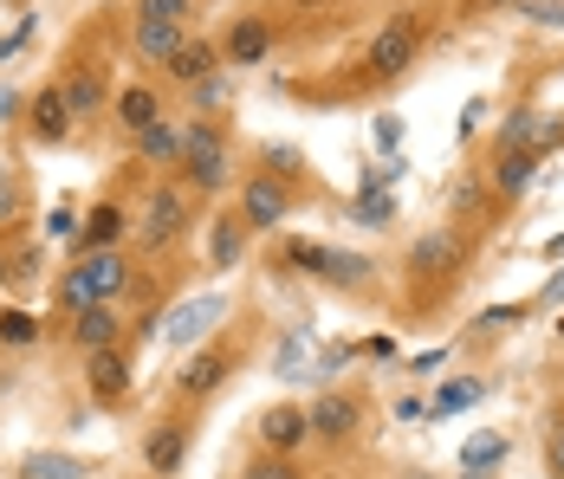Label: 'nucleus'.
Returning a JSON list of instances; mask_svg holds the SVG:
<instances>
[{"instance_id": "f257e3e1", "label": "nucleus", "mask_w": 564, "mask_h": 479, "mask_svg": "<svg viewBox=\"0 0 564 479\" xmlns=\"http://www.w3.org/2000/svg\"><path fill=\"white\" fill-rule=\"evenodd\" d=\"M130 292V260L117 253V247H105V253H85L78 266L58 279V305L78 318V312H91V305H117Z\"/></svg>"}, {"instance_id": "f03ea898", "label": "nucleus", "mask_w": 564, "mask_h": 479, "mask_svg": "<svg viewBox=\"0 0 564 479\" xmlns=\"http://www.w3.org/2000/svg\"><path fill=\"white\" fill-rule=\"evenodd\" d=\"M227 168H234V156H227V137L215 130V123H188L182 130V175L202 188V195H215V188H227Z\"/></svg>"}, {"instance_id": "7ed1b4c3", "label": "nucleus", "mask_w": 564, "mask_h": 479, "mask_svg": "<svg viewBox=\"0 0 564 479\" xmlns=\"http://www.w3.org/2000/svg\"><path fill=\"white\" fill-rule=\"evenodd\" d=\"M415 53H422V26H415V13H395L390 26L370 40V78H395V72H409L415 65Z\"/></svg>"}, {"instance_id": "20e7f679", "label": "nucleus", "mask_w": 564, "mask_h": 479, "mask_svg": "<svg viewBox=\"0 0 564 479\" xmlns=\"http://www.w3.org/2000/svg\"><path fill=\"white\" fill-rule=\"evenodd\" d=\"M137 233H143V247H150V253L175 247V240L188 233V202H182V188H156V195H150V208H143V220H137Z\"/></svg>"}, {"instance_id": "39448f33", "label": "nucleus", "mask_w": 564, "mask_h": 479, "mask_svg": "<svg viewBox=\"0 0 564 479\" xmlns=\"http://www.w3.org/2000/svg\"><path fill=\"white\" fill-rule=\"evenodd\" d=\"M227 370H234V357H227L221 344H208V350H195V357L182 363V375H175V395H182V402H208V395L227 382Z\"/></svg>"}, {"instance_id": "423d86ee", "label": "nucleus", "mask_w": 564, "mask_h": 479, "mask_svg": "<svg viewBox=\"0 0 564 479\" xmlns=\"http://www.w3.org/2000/svg\"><path fill=\"white\" fill-rule=\"evenodd\" d=\"M285 214H292V188H285L280 175H253L240 188V220L247 227H280Z\"/></svg>"}, {"instance_id": "0eeeda50", "label": "nucleus", "mask_w": 564, "mask_h": 479, "mask_svg": "<svg viewBox=\"0 0 564 479\" xmlns=\"http://www.w3.org/2000/svg\"><path fill=\"white\" fill-rule=\"evenodd\" d=\"M85 389H91V402H123L130 395V357H123V344L117 350H91L85 357Z\"/></svg>"}, {"instance_id": "6e6552de", "label": "nucleus", "mask_w": 564, "mask_h": 479, "mask_svg": "<svg viewBox=\"0 0 564 479\" xmlns=\"http://www.w3.org/2000/svg\"><path fill=\"white\" fill-rule=\"evenodd\" d=\"M357 422H364V402L357 395H344V389H332V395H318L312 402V440H350L357 434Z\"/></svg>"}, {"instance_id": "1a4fd4ad", "label": "nucleus", "mask_w": 564, "mask_h": 479, "mask_svg": "<svg viewBox=\"0 0 564 479\" xmlns=\"http://www.w3.org/2000/svg\"><path fill=\"white\" fill-rule=\"evenodd\" d=\"M72 123H78V117H72V105H65V91H58V85H46V91L26 105V130H33V143H46V150L72 137Z\"/></svg>"}, {"instance_id": "9d476101", "label": "nucleus", "mask_w": 564, "mask_h": 479, "mask_svg": "<svg viewBox=\"0 0 564 479\" xmlns=\"http://www.w3.org/2000/svg\"><path fill=\"white\" fill-rule=\"evenodd\" d=\"M305 440H312V415H305V409L280 402V409L260 415V447H267V454H299Z\"/></svg>"}, {"instance_id": "9b49d317", "label": "nucleus", "mask_w": 564, "mask_h": 479, "mask_svg": "<svg viewBox=\"0 0 564 479\" xmlns=\"http://www.w3.org/2000/svg\"><path fill=\"white\" fill-rule=\"evenodd\" d=\"M182 454H188V422H156L150 427V434H143V467H150V473L156 479H170L175 467H182Z\"/></svg>"}, {"instance_id": "f8f14e48", "label": "nucleus", "mask_w": 564, "mask_h": 479, "mask_svg": "<svg viewBox=\"0 0 564 479\" xmlns=\"http://www.w3.org/2000/svg\"><path fill=\"white\" fill-rule=\"evenodd\" d=\"M460 260H467V247L454 233H422L409 247V272H422V279H448V272H460Z\"/></svg>"}, {"instance_id": "ddd939ff", "label": "nucleus", "mask_w": 564, "mask_h": 479, "mask_svg": "<svg viewBox=\"0 0 564 479\" xmlns=\"http://www.w3.org/2000/svg\"><path fill=\"white\" fill-rule=\"evenodd\" d=\"M72 337H78L85 357H91V350H117V344H123V318H117V305H91V312H78V318H72Z\"/></svg>"}, {"instance_id": "4468645a", "label": "nucleus", "mask_w": 564, "mask_h": 479, "mask_svg": "<svg viewBox=\"0 0 564 479\" xmlns=\"http://www.w3.org/2000/svg\"><path fill=\"white\" fill-rule=\"evenodd\" d=\"M215 72H221V46H208V40H182V53L170 58L175 85H208Z\"/></svg>"}, {"instance_id": "2eb2a0df", "label": "nucleus", "mask_w": 564, "mask_h": 479, "mask_svg": "<svg viewBox=\"0 0 564 479\" xmlns=\"http://www.w3.org/2000/svg\"><path fill=\"white\" fill-rule=\"evenodd\" d=\"M221 312H227V305L215 298V292H208V298H188V305H175V312H170V330H163V337H170V344H195V337L221 318Z\"/></svg>"}, {"instance_id": "dca6fc26", "label": "nucleus", "mask_w": 564, "mask_h": 479, "mask_svg": "<svg viewBox=\"0 0 564 479\" xmlns=\"http://www.w3.org/2000/svg\"><path fill=\"white\" fill-rule=\"evenodd\" d=\"M267 46H273V26L247 13V20H234V33H227L221 53H227V65H260V58H267Z\"/></svg>"}, {"instance_id": "f3484780", "label": "nucleus", "mask_w": 564, "mask_h": 479, "mask_svg": "<svg viewBox=\"0 0 564 479\" xmlns=\"http://www.w3.org/2000/svg\"><path fill=\"white\" fill-rule=\"evenodd\" d=\"M137 53L150 58V65H170L182 53V26L175 20H150V13H137Z\"/></svg>"}, {"instance_id": "a211bd4d", "label": "nucleus", "mask_w": 564, "mask_h": 479, "mask_svg": "<svg viewBox=\"0 0 564 479\" xmlns=\"http://www.w3.org/2000/svg\"><path fill=\"white\" fill-rule=\"evenodd\" d=\"M65 105H72V117H98L105 110V72L98 65H78L65 78Z\"/></svg>"}, {"instance_id": "6ab92c4d", "label": "nucleus", "mask_w": 564, "mask_h": 479, "mask_svg": "<svg viewBox=\"0 0 564 479\" xmlns=\"http://www.w3.org/2000/svg\"><path fill=\"white\" fill-rule=\"evenodd\" d=\"M240 247H247V220H240V214H221V220L208 227V253H215V266L234 272L240 266Z\"/></svg>"}, {"instance_id": "aec40b11", "label": "nucleus", "mask_w": 564, "mask_h": 479, "mask_svg": "<svg viewBox=\"0 0 564 479\" xmlns=\"http://www.w3.org/2000/svg\"><path fill=\"white\" fill-rule=\"evenodd\" d=\"M117 117H123V130H137V137H143V130H156V123H163V105H156V91H150V85H130V91L117 98Z\"/></svg>"}, {"instance_id": "412c9836", "label": "nucleus", "mask_w": 564, "mask_h": 479, "mask_svg": "<svg viewBox=\"0 0 564 479\" xmlns=\"http://www.w3.org/2000/svg\"><path fill=\"white\" fill-rule=\"evenodd\" d=\"M507 434H474V440H467V447H460V473L467 479H480V473H494V467H500V460H507Z\"/></svg>"}, {"instance_id": "4be33fe9", "label": "nucleus", "mask_w": 564, "mask_h": 479, "mask_svg": "<svg viewBox=\"0 0 564 479\" xmlns=\"http://www.w3.org/2000/svg\"><path fill=\"white\" fill-rule=\"evenodd\" d=\"M117 233H123V208H111V202H98V208L85 214V227H78L85 253H105V247H117Z\"/></svg>"}, {"instance_id": "5701e85b", "label": "nucleus", "mask_w": 564, "mask_h": 479, "mask_svg": "<svg viewBox=\"0 0 564 479\" xmlns=\"http://www.w3.org/2000/svg\"><path fill=\"white\" fill-rule=\"evenodd\" d=\"M20 479H91V460H78V454H26Z\"/></svg>"}, {"instance_id": "b1692460", "label": "nucleus", "mask_w": 564, "mask_h": 479, "mask_svg": "<svg viewBox=\"0 0 564 479\" xmlns=\"http://www.w3.org/2000/svg\"><path fill=\"white\" fill-rule=\"evenodd\" d=\"M545 137H558V123H545L539 110H512V123H507V150H525V156H532V150H539Z\"/></svg>"}, {"instance_id": "393cba45", "label": "nucleus", "mask_w": 564, "mask_h": 479, "mask_svg": "<svg viewBox=\"0 0 564 479\" xmlns=\"http://www.w3.org/2000/svg\"><path fill=\"white\" fill-rule=\"evenodd\" d=\"M137 143H143V156H156V162H170V168H182V130H175V123H156V130H143Z\"/></svg>"}, {"instance_id": "a878e982", "label": "nucleus", "mask_w": 564, "mask_h": 479, "mask_svg": "<svg viewBox=\"0 0 564 479\" xmlns=\"http://www.w3.org/2000/svg\"><path fill=\"white\" fill-rule=\"evenodd\" d=\"M525 182H532V156H525V150H500V168H494V188H500V195H519Z\"/></svg>"}, {"instance_id": "bb28decb", "label": "nucleus", "mask_w": 564, "mask_h": 479, "mask_svg": "<svg viewBox=\"0 0 564 479\" xmlns=\"http://www.w3.org/2000/svg\"><path fill=\"white\" fill-rule=\"evenodd\" d=\"M305 363H312V337H305V330H292V337L280 344V375H285V382H299Z\"/></svg>"}, {"instance_id": "cd10ccee", "label": "nucleus", "mask_w": 564, "mask_h": 479, "mask_svg": "<svg viewBox=\"0 0 564 479\" xmlns=\"http://www.w3.org/2000/svg\"><path fill=\"white\" fill-rule=\"evenodd\" d=\"M487 389L480 382H442V395H435V415H454V409H474Z\"/></svg>"}, {"instance_id": "c85d7f7f", "label": "nucleus", "mask_w": 564, "mask_h": 479, "mask_svg": "<svg viewBox=\"0 0 564 479\" xmlns=\"http://www.w3.org/2000/svg\"><path fill=\"white\" fill-rule=\"evenodd\" d=\"M33 337H40V318H26V312H0V344L20 350V344H33Z\"/></svg>"}, {"instance_id": "c756f323", "label": "nucleus", "mask_w": 564, "mask_h": 479, "mask_svg": "<svg viewBox=\"0 0 564 479\" xmlns=\"http://www.w3.org/2000/svg\"><path fill=\"white\" fill-rule=\"evenodd\" d=\"M545 473L564 479V409L545 422Z\"/></svg>"}, {"instance_id": "7c9ffc66", "label": "nucleus", "mask_w": 564, "mask_h": 479, "mask_svg": "<svg viewBox=\"0 0 564 479\" xmlns=\"http://www.w3.org/2000/svg\"><path fill=\"white\" fill-rule=\"evenodd\" d=\"M247 479H305V473H299V460H292V454H267V460H253V467H247Z\"/></svg>"}, {"instance_id": "2f4dec72", "label": "nucleus", "mask_w": 564, "mask_h": 479, "mask_svg": "<svg viewBox=\"0 0 564 479\" xmlns=\"http://www.w3.org/2000/svg\"><path fill=\"white\" fill-rule=\"evenodd\" d=\"M20 208H26V188H20V175L7 168V175H0V227L20 220Z\"/></svg>"}, {"instance_id": "473e14b6", "label": "nucleus", "mask_w": 564, "mask_h": 479, "mask_svg": "<svg viewBox=\"0 0 564 479\" xmlns=\"http://www.w3.org/2000/svg\"><path fill=\"white\" fill-rule=\"evenodd\" d=\"M137 13H150V20H175V26H182V20L195 13V0H137Z\"/></svg>"}, {"instance_id": "72a5a7b5", "label": "nucleus", "mask_w": 564, "mask_h": 479, "mask_svg": "<svg viewBox=\"0 0 564 479\" xmlns=\"http://www.w3.org/2000/svg\"><path fill=\"white\" fill-rule=\"evenodd\" d=\"M357 214H364V220H370V227H383V220H390V202H383V195H377V188H370V195H364V202H357Z\"/></svg>"}, {"instance_id": "f704fd0d", "label": "nucleus", "mask_w": 564, "mask_h": 479, "mask_svg": "<svg viewBox=\"0 0 564 479\" xmlns=\"http://www.w3.org/2000/svg\"><path fill=\"white\" fill-rule=\"evenodd\" d=\"M539 305H564V272L552 279V285H545V292H539Z\"/></svg>"}, {"instance_id": "c9c22d12", "label": "nucleus", "mask_w": 564, "mask_h": 479, "mask_svg": "<svg viewBox=\"0 0 564 479\" xmlns=\"http://www.w3.org/2000/svg\"><path fill=\"white\" fill-rule=\"evenodd\" d=\"M0 110H13V91H0Z\"/></svg>"}, {"instance_id": "e433bc0d", "label": "nucleus", "mask_w": 564, "mask_h": 479, "mask_svg": "<svg viewBox=\"0 0 564 479\" xmlns=\"http://www.w3.org/2000/svg\"><path fill=\"white\" fill-rule=\"evenodd\" d=\"M7 279H13V272H7V260H0V285H7Z\"/></svg>"}, {"instance_id": "4c0bfd02", "label": "nucleus", "mask_w": 564, "mask_h": 479, "mask_svg": "<svg viewBox=\"0 0 564 479\" xmlns=\"http://www.w3.org/2000/svg\"><path fill=\"white\" fill-rule=\"evenodd\" d=\"M409 479H442V473H409Z\"/></svg>"}, {"instance_id": "58836bf2", "label": "nucleus", "mask_w": 564, "mask_h": 479, "mask_svg": "<svg viewBox=\"0 0 564 479\" xmlns=\"http://www.w3.org/2000/svg\"><path fill=\"white\" fill-rule=\"evenodd\" d=\"M558 330H564V324H558Z\"/></svg>"}]
</instances>
